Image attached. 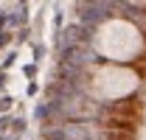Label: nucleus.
<instances>
[{
  "mask_svg": "<svg viewBox=\"0 0 146 140\" xmlns=\"http://www.w3.org/2000/svg\"><path fill=\"white\" fill-rule=\"evenodd\" d=\"M146 48L143 34L129 20H107L96 34V51L110 62H132Z\"/></svg>",
  "mask_w": 146,
  "mask_h": 140,
  "instance_id": "nucleus-1",
  "label": "nucleus"
},
{
  "mask_svg": "<svg viewBox=\"0 0 146 140\" xmlns=\"http://www.w3.org/2000/svg\"><path fill=\"white\" fill-rule=\"evenodd\" d=\"M138 87V76L127 67H118V65H101L96 67L90 79V92L101 101H110V98H124L132 90Z\"/></svg>",
  "mask_w": 146,
  "mask_h": 140,
  "instance_id": "nucleus-2",
  "label": "nucleus"
},
{
  "mask_svg": "<svg viewBox=\"0 0 146 140\" xmlns=\"http://www.w3.org/2000/svg\"><path fill=\"white\" fill-rule=\"evenodd\" d=\"M132 6H146V0H129Z\"/></svg>",
  "mask_w": 146,
  "mask_h": 140,
  "instance_id": "nucleus-3",
  "label": "nucleus"
}]
</instances>
